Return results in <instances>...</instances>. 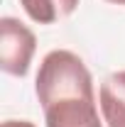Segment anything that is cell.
<instances>
[{
  "instance_id": "5b68a950",
  "label": "cell",
  "mask_w": 125,
  "mask_h": 127,
  "mask_svg": "<svg viewBox=\"0 0 125 127\" xmlns=\"http://www.w3.org/2000/svg\"><path fill=\"white\" fill-rule=\"evenodd\" d=\"M0 127H34V122H30V120H5Z\"/></svg>"
},
{
  "instance_id": "7a4b0ae2",
  "label": "cell",
  "mask_w": 125,
  "mask_h": 127,
  "mask_svg": "<svg viewBox=\"0 0 125 127\" xmlns=\"http://www.w3.org/2000/svg\"><path fill=\"white\" fill-rule=\"evenodd\" d=\"M37 49L34 32L15 17L0 20V66L5 73L25 78Z\"/></svg>"
},
{
  "instance_id": "277c9868",
  "label": "cell",
  "mask_w": 125,
  "mask_h": 127,
  "mask_svg": "<svg viewBox=\"0 0 125 127\" xmlns=\"http://www.w3.org/2000/svg\"><path fill=\"white\" fill-rule=\"evenodd\" d=\"M30 20L39 25H54L64 17H69L78 7V0H20Z\"/></svg>"
},
{
  "instance_id": "3957f363",
  "label": "cell",
  "mask_w": 125,
  "mask_h": 127,
  "mask_svg": "<svg viewBox=\"0 0 125 127\" xmlns=\"http://www.w3.org/2000/svg\"><path fill=\"white\" fill-rule=\"evenodd\" d=\"M101 112L108 127H125V71H115L101 83Z\"/></svg>"
},
{
  "instance_id": "8992f818",
  "label": "cell",
  "mask_w": 125,
  "mask_h": 127,
  "mask_svg": "<svg viewBox=\"0 0 125 127\" xmlns=\"http://www.w3.org/2000/svg\"><path fill=\"white\" fill-rule=\"evenodd\" d=\"M106 2H113V5H125V0H106Z\"/></svg>"
},
{
  "instance_id": "6da1fadb",
  "label": "cell",
  "mask_w": 125,
  "mask_h": 127,
  "mask_svg": "<svg viewBox=\"0 0 125 127\" xmlns=\"http://www.w3.org/2000/svg\"><path fill=\"white\" fill-rule=\"evenodd\" d=\"M34 91L47 127H103L96 108L93 76L83 59L69 49H54L39 64Z\"/></svg>"
}]
</instances>
